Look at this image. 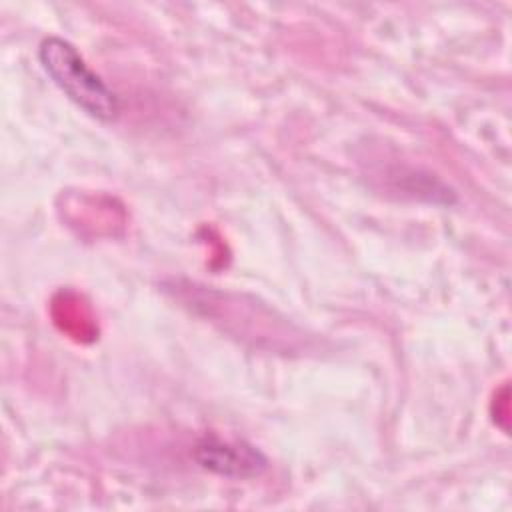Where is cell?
<instances>
[{"mask_svg": "<svg viewBox=\"0 0 512 512\" xmlns=\"http://www.w3.org/2000/svg\"><path fill=\"white\" fill-rule=\"evenodd\" d=\"M196 462L218 476L224 478H256L260 476L268 460L266 456L248 442H228L216 436H204L194 446Z\"/></svg>", "mask_w": 512, "mask_h": 512, "instance_id": "obj_2", "label": "cell"}, {"mask_svg": "<svg viewBox=\"0 0 512 512\" xmlns=\"http://www.w3.org/2000/svg\"><path fill=\"white\" fill-rule=\"evenodd\" d=\"M38 60L52 82L86 114L110 122L120 112L116 92L88 68L78 50L64 38L48 36L38 46Z\"/></svg>", "mask_w": 512, "mask_h": 512, "instance_id": "obj_1", "label": "cell"}]
</instances>
